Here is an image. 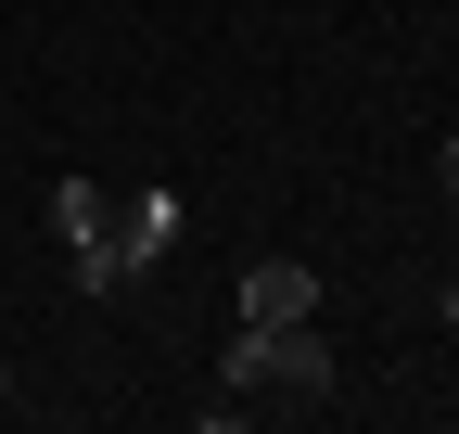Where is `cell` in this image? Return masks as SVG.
I'll list each match as a JSON object with an SVG mask.
<instances>
[{
  "instance_id": "obj_1",
  "label": "cell",
  "mask_w": 459,
  "mask_h": 434,
  "mask_svg": "<svg viewBox=\"0 0 459 434\" xmlns=\"http://www.w3.org/2000/svg\"><path fill=\"white\" fill-rule=\"evenodd\" d=\"M230 396H243V409H319L332 396V345H319V319H268V333H255V319H243V345H230Z\"/></svg>"
},
{
  "instance_id": "obj_2",
  "label": "cell",
  "mask_w": 459,
  "mask_h": 434,
  "mask_svg": "<svg viewBox=\"0 0 459 434\" xmlns=\"http://www.w3.org/2000/svg\"><path fill=\"white\" fill-rule=\"evenodd\" d=\"M51 243L77 256V294H115V192L51 179Z\"/></svg>"
},
{
  "instance_id": "obj_3",
  "label": "cell",
  "mask_w": 459,
  "mask_h": 434,
  "mask_svg": "<svg viewBox=\"0 0 459 434\" xmlns=\"http://www.w3.org/2000/svg\"><path fill=\"white\" fill-rule=\"evenodd\" d=\"M153 256H179V192H115V294H128Z\"/></svg>"
},
{
  "instance_id": "obj_4",
  "label": "cell",
  "mask_w": 459,
  "mask_h": 434,
  "mask_svg": "<svg viewBox=\"0 0 459 434\" xmlns=\"http://www.w3.org/2000/svg\"><path fill=\"white\" fill-rule=\"evenodd\" d=\"M243 319H255V333H268V319H319V268L255 256V268H243Z\"/></svg>"
},
{
  "instance_id": "obj_5",
  "label": "cell",
  "mask_w": 459,
  "mask_h": 434,
  "mask_svg": "<svg viewBox=\"0 0 459 434\" xmlns=\"http://www.w3.org/2000/svg\"><path fill=\"white\" fill-rule=\"evenodd\" d=\"M434 179H446V192H459V141H446V153H434Z\"/></svg>"
},
{
  "instance_id": "obj_6",
  "label": "cell",
  "mask_w": 459,
  "mask_h": 434,
  "mask_svg": "<svg viewBox=\"0 0 459 434\" xmlns=\"http://www.w3.org/2000/svg\"><path fill=\"white\" fill-rule=\"evenodd\" d=\"M446 319H459V282H446Z\"/></svg>"
}]
</instances>
